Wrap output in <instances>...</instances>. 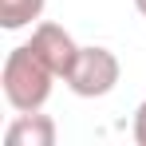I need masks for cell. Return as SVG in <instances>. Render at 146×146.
<instances>
[{"label": "cell", "instance_id": "1", "mask_svg": "<svg viewBox=\"0 0 146 146\" xmlns=\"http://www.w3.org/2000/svg\"><path fill=\"white\" fill-rule=\"evenodd\" d=\"M55 79H59V75L32 51V44L12 48L8 59H4V71H0L4 99L12 103V111H40L51 99V83H55Z\"/></svg>", "mask_w": 146, "mask_h": 146}, {"label": "cell", "instance_id": "6", "mask_svg": "<svg viewBox=\"0 0 146 146\" xmlns=\"http://www.w3.org/2000/svg\"><path fill=\"white\" fill-rule=\"evenodd\" d=\"M134 142L146 146V99L138 103V111H134Z\"/></svg>", "mask_w": 146, "mask_h": 146}, {"label": "cell", "instance_id": "7", "mask_svg": "<svg viewBox=\"0 0 146 146\" xmlns=\"http://www.w3.org/2000/svg\"><path fill=\"white\" fill-rule=\"evenodd\" d=\"M134 8H138V12H142V16H146V0H134Z\"/></svg>", "mask_w": 146, "mask_h": 146}, {"label": "cell", "instance_id": "5", "mask_svg": "<svg viewBox=\"0 0 146 146\" xmlns=\"http://www.w3.org/2000/svg\"><path fill=\"white\" fill-rule=\"evenodd\" d=\"M44 16V0H0V28L20 32Z\"/></svg>", "mask_w": 146, "mask_h": 146}, {"label": "cell", "instance_id": "2", "mask_svg": "<svg viewBox=\"0 0 146 146\" xmlns=\"http://www.w3.org/2000/svg\"><path fill=\"white\" fill-rule=\"evenodd\" d=\"M119 75H122V63L111 48H79V59L63 83L79 99H103L119 87Z\"/></svg>", "mask_w": 146, "mask_h": 146}, {"label": "cell", "instance_id": "4", "mask_svg": "<svg viewBox=\"0 0 146 146\" xmlns=\"http://www.w3.org/2000/svg\"><path fill=\"white\" fill-rule=\"evenodd\" d=\"M55 138H59L55 119L40 115V111H16V119L8 122V130H4V142L8 146H55Z\"/></svg>", "mask_w": 146, "mask_h": 146}, {"label": "cell", "instance_id": "3", "mask_svg": "<svg viewBox=\"0 0 146 146\" xmlns=\"http://www.w3.org/2000/svg\"><path fill=\"white\" fill-rule=\"evenodd\" d=\"M32 51L48 63L51 71L59 75V79H67L75 67V59H79V44L71 40V32L67 28H59V24H51V20H44V24H36L32 28Z\"/></svg>", "mask_w": 146, "mask_h": 146}]
</instances>
